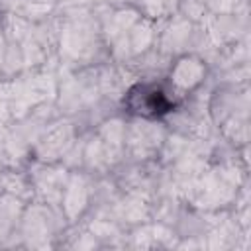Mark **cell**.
Returning <instances> with one entry per match:
<instances>
[{"label":"cell","mask_w":251,"mask_h":251,"mask_svg":"<svg viewBox=\"0 0 251 251\" xmlns=\"http://www.w3.org/2000/svg\"><path fill=\"white\" fill-rule=\"evenodd\" d=\"M124 104L131 114H137V116H143V118H157V116L169 114L175 106L173 100L169 98V94L157 84H137V86H133L127 92Z\"/></svg>","instance_id":"6da1fadb"}]
</instances>
